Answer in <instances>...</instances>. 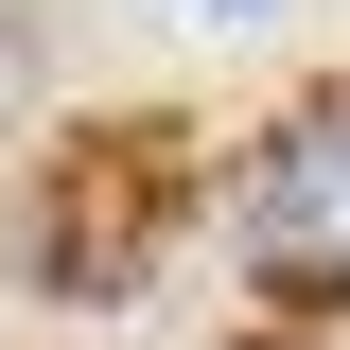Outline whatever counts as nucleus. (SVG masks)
I'll list each match as a JSON object with an SVG mask.
<instances>
[{"instance_id": "nucleus-1", "label": "nucleus", "mask_w": 350, "mask_h": 350, "mask_svg": "<svg viewBox=\"0 0 350 350\" xmlns=\"http://www.w3.org/2000/svg\"><path fill=\"white\" fill-rule=\"evenodd\" d=\"M280 228H350V158H315L298 193H280Z\"/></svg>"}]
</instances>
